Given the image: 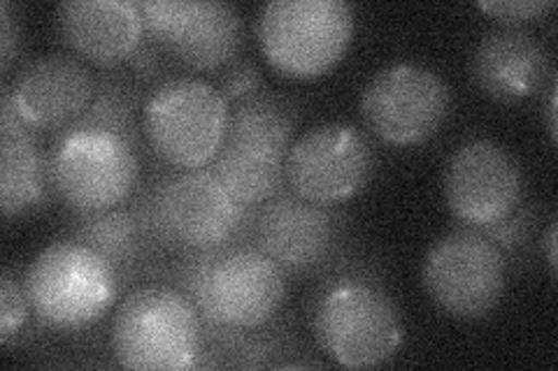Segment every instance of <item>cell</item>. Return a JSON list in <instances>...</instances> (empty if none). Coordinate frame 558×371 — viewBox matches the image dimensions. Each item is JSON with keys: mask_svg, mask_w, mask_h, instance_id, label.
<instances>
[{"mask_svg": "<svg viewBox=\"0 0 558 371\" xmlns=\"http://www.w3.org/2000/svg\"><path fill=\"white\" fill-rule=\"evenodd\" d=\"M96 84L92 70L80 59L49 54L16 70L0 98L8 100L14 114L35 133H61L89 108Z\"/></svg>", "mask_w": 558, "mask_h": 371, "instance_id": "16", "label": "cell"}, {"mask_svg": "<svg viewBox=\"0 0 558 371\" xmlns=\"http://www.w3.org/2000/svg\"><path fill=\"white\" fill-rule=\"evenodd\" d=\"M477 8L502 22V26H521L543 20L556 3L554 0H480Z\"/></svg>", "mask_w": 558, "mask_h": 371, "instance_id": "23", "label": "cell"}, {"mask_svg": "<svg viewBox=\"0 0 558 371\" xmlns=\"http://www.w3.org/2000/svg\"><path fill=\"white\" fill-rule=\"evenodd\" d=\"M172 279L196 307L203 334L264 330L287 299V274L250 242L182 253Z\"/></svg>", "mask_w": 558, "mask_h": 371, "instance_id": "1", "label": "cell"}, {"mask_svg": "<svg viewBox=\"0 0 558 371\" xmlns=\"http://www.w3.org/2000/svg\"><path fill=\"white\" fill-rule=\"evenodd\" d=\"M531 223H533L531 211L519 207L512 217L482 230V233L492 242H496L502 251H512V249H519V246L526 244L529 233H531Z\"/></svg>", "mask_w": 558, "mask_h": 371, "instance_id": "25", "label": "cell"}, {"mask_svg": "<svg viewBox=\"0 0 558 371\" xmlns=\"http://www.w3.org/2000/svg\"><path fill=\"white\" fill-rule=\"evenodd\" d=\"M312 330L340 367L373 369L403 344V318L371 268L342 264L314 297Z\"/></svg>", "mask_w": 558, "mask_h": 371, "instance_id": "3", "label": "cell"}, {"mask_svg": "<svg viewBox=\"0 0 558 371\" xmlns=\"http://www.w3.org/2000/svg\"><path fill=\"white\" fill-rule=\"evenodd\" d=\"M57 12L65 45L102 67L129 63L147 38L133 0H65Z\"/></svg>", "mask_w": 558, "mask_h": 371, "instance_id": "17", "label": "cell"}, {"mask_svg": "<svg viewBox=\"0 0 558 371\" xmlns=\"http://www.w3.org/2000/svg\"><path fill=\"white\" fill-rule=\"evenodd\" d=\"M433 305L459 321H482L508 288V256L482 230L459 227L433 242L422 262Z\"/></svg>", "mask_w": 558, "mask_h": 371, "instance_id": "10", "label": "cell"}, {"mask_svg": "<svg viewBox=\"0 0 558 371\" xmlns=\"http://www.w3.org/2000/svg\"><path fill=\"white\" fill-rule=\"evenodd\" d=\"M159 251L196 253L247 242L254 209L238 205L209 168L170 170L131 200Z\"/></svg>", "mask_w": 558, "mask_h": 371, "instance_id": "2", "label": "cell"}, {"mask_svg": "<svg viewBox=\"0 0 558 371\" xmlns=\"http://www.w3.org/2000/svg\"><path fill=\"white\" fill-rule=\"evenodd\" d=\"M556 84H551V96H549V110H547V128L551 135V143L556 145L558 139V131H556Z\"/></svg>", "mask_w": 558, "mask_h": 371, "instance_id": "29", "label": "cell"}, {"mask_svg": "<svg viewBox=\"0 0 558 371\" xmlns=\"http://www.w3.org/2000/svg\"><path fill=\"white\" fill-rule=\"evenodd\" d=\"M31 305L24 290V281H16V276L5 270L0 276V344L10 346L31 321Z\"/></svg>", "mask_w": 558, "mask_h": 371, "instance_id": "22", "label": "cell"}, {"mask_svg": "<svg viewBox=\"0 0 558 371\" xmlns=\"http://www.w3.org/2000/svg\"><path fill=\"white\" fill-rule=\"evenodd\" d=\"M231 104L215 84L174 77L143 102V135L151 153L172 170L207 168L221 149Z\"/></svg>", "mask_w": 558, "mask_h": 371, "instance_id": "7", "label": "cell"}, {"mask_svg": "<svg viewBox=\"0 0 558 371\" xmlns=\"http://www.w3.org/2000/svg\"><path fill=\"white\" fill-rule=\"evenodd\" d=\"M140 91L124 77H102L96 84V94L86 112L70 123L68 128H96L126 137L137 149H143V135L137 128Z\"/></svg>", "mask_w": 558, "mask_h": 371, "instance_id": "21", "label": "cell"}, {"mask_svg": "<svg viewBox=\"0 0 558 371\" xmlns=\"http://www.w3.org/2000/svg\"><path fill=\"white\" fill-rule=\"evenodd\" d=\"M54 186L49 174V151H43L38 133L14 114L0 98V209L3 217H22L49 202Z\"/></svg>", "mask_w": 558, "mask_h": 371, "instance_id": "19", "label": "cell"}, {"mask_svg": "<svg viewBox=\"0 0 558 371\" xmlns=\"http://www.w3.org/2000/svg\"><path fill=\"white\" fill-rule=\"evenodd\" d=\"M68 237L92 246L98 256L108 260L121 288H126L147 260L159 253L133 205H119L108 211H96V214H77L73 225L68 227Z\"/></svg>", "mask_w": 558, "mask_h": 371, "instance_id": "20", "label": "cell"}, {"mask_svg": "<svg viewBox=\"0 0 558 371\" xmlns=\"http://www.w3.org/2000/svg\"><path fill=\"white\" fill-rule=\"evenodd\" d=\"M342 235L344 217L333 207L307 202L284 188L254 209L247 242L289 276L333 262Z\"/></svg>", "mask_w": 558, "mask_h": 371, "instance_id": "13", "label": "cell"}, {"mask_svg": "<svg viewBox=\"0 0 558 371\" xmlns=\"http://www.w3.org/2000/svg\"><path fill=\"white\" fill-rule=\"evenodd\" d=\"M24 290L35 321L73 332L98 323L121 286L108 260L92 246L65 237L35 256L24 274Z\"/></svg>", "mask_w": 558, "mask_h": 371, "instance_id": "6", "label": "cell"}, {"mask_svg": "<svg viewBox=\"0 0 558 371\" xmlns=\"http://www.w3.org/2000/svg\"><path fill=\"white\" fill-rule=\"evenodd\" d=\"M258 45L279 75L317 79L354 38V10L342 0H272L258 12Z\"/></svg>", "mask_w": 558, "mask_h": 371, "instance_id": "8", "label": "cell"}, {"mask_svg": "<svg viewBox=\"0 0 558 371\" xmlns=\"http://www.w3.org/2000/svg\"><path fill=\"white\" fill-rule=\"evenodd\" d=\"M551 73L545 45L521 26H496L482 35L473 57L480 91L498 102H521L539 91Z\"/></svg>", "mask_w": 558, "mask_h": 371, "instance_id": "18", "label": "cell"}, {"mask_svg": "<svg viewBox=\"0 0 558 371\" xmlns=\"http://www.w3.org/2000/svg\"><path fill=\"white\" fill-rule=\"evenodd\" d=\"M140 170V149L108 131L65 128L49 149L51 186L75 214L124 205L137 188Z\"/></svg>", "mask_w": 558, "mask_h": 371, "instance_id": "9", "label": "cell"}, {"mask_svg": "<svg viewBox=\"0 0 558 371\" xmlns=\"http://www.w3.org/2000/svg\"><path fill=\"white\" fill-rule=\"evenodd\" d=\"M217 88L221 91V96L229 100V104H235L240 100H247L264 91V77H260L258 67L254 63L233 61L226 65Z\"/></svg>", "mask_w": 558, "mask_h": 371, "instance_id": "24", "label": "cell"}, {"mask_svg": "<svg viewBox=\"0 0 558 371\" xmlns=\"http://www.w3.org/2000/svg\"><path fill=\"white\" fill-rule=\"evenodd\" d=\"M129 63L137 70L140 75L151 77V75L159 73V67H161V49L156 47L151 40L147 42V38H145V42L140 45V49L135 51Z\"/></svg>", "mask_w": 558, "mask_h": 371, "instance_id": "27", "label": "cell"}, {"mask_svg": "<svg viewBox=\"0 0 558 371\" xmlns=\"http://www.w3.org/2000/svg\"><path fill=\"white\" fill-rule=\"evenodd\" d=\"M112 348L124 369H196L203 350V321L191 299L174 286H140L117 309Z\"/></svg>", "mask_w": 558, "mask_h": 371, "instance_id": "5", "label": "cell"}, {"mask_svg": "<svg viewBox=\"0 0 558 371\" xmlns=\"http://www.w3.org/2000/svg\"><path fill=\"white\" fill-rule=\"evenodd\" d=\"M145 35L174 61L194 70L233 63L242 45V16L221 0H140Z\"/></svg>", "mask_w": 558, "mask_h": 371, "instance_id": "14", "label": "cell"}, {"mask_svg": "<svg viewBox=\"0 0 558 371\" xmlns=\"http://www.w3.org/2000/svg\"><path fill=\"white\" fill-rule=\"evenodd\" d=\"M523 174L517 158L492 139H475L457 153L445 172L449 211L463 227L486 230L521 207Z\"/></svg>", "mask_w": 558, "mask_h": 371, "instance_id": "15", "label": "cell"}, {"mask_svg": "<svg viewBox=\"0 0 558 371\" xmlns=\"http://www.w3.org/2000/svg\"><path fill=\"white\" fill-rule=\"evenodd\" d=\"M451 91L430 67L393 63L381 67L361 96L365 126L391 147L424 145L449 114Z\"/></svg>", "mask_w": 558, "mask_h": 371, "instance_id": "11", "label": "cell"}, {"mask_svg": "<svg viewBox=\"0 0 558 371\" xmlns=\"http://www.w3.org/2000/svg\"><path fill=\"white\" fill-rule=\"evenodd\" d=\"M284 172L287 188L295 196L336 207L368 186L375 172V149L349 123H322L291 145Z\"/></svg>", "mask_w": 558, "mask_h": 371, "instance_id": "12", "label": "cell"}, {"mask_svg": "<svg viewBox=\"0 0 558 371\" xmlns=\"http://www.w3.org/2000/svg\"><path fill=\"white\" fill-rule=\"evenodd\" d=\"M22 30H20V22H16L14 10L3 0L0 3V65H3V73H8L12 61L16 59V51H20V42H22Z\"/></svg>", "mask_w": 558, "mask_h": 371, "instance_id": "26", "label": "cell"}, {"mask_svg": "<svg viewBox=\"0 0 558 371\" xmlns=\"http://www.w3.org/2000/svg\"><path fill=\"white\" fill-rule=\"evenodd\" d=\"M556 223L549 225L547 235H545V246H547V262H549V272L556 279V268H558V260H556Z\"/></svg>", "mask_w": 558, "mask_h": 371, "instance_id": "28", "label": "cell"}, {"mask_svg": "<svg viewBox=\"0 0 558 371\" xmlns=\"http://www.w3.org/2000/svg\"><path fill=\"white\" fill-rule=\"evenodd\" d=\"M295 112L282 98L256 94L231 104L219 153L207 168L231 198L254 209L287 188V156L293 145Z\"/></svg>", "mask_w": 558, "mask_h": 371, "instance_id": "4", "label": "cell"}]
</instances>
